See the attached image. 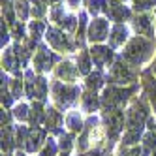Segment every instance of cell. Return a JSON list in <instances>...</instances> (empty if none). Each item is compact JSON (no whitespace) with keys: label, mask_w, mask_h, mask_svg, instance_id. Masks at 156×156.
<instances>
[{"label":"cell","mask_w":156,"mask_h":156,"mask_svg":"<svg viewBox=\"0 0 156 156\" xmlns=\"http://www.w3.org/2000/svg\"><path fill=\"white\" fill-rule=\"evenodd\" d=\"M25 25L23 23H15L13 27H12V34H13V38L15 40H25Z\"/></svg>","instance_id":"1f68e13d"},{"label":"cell","mask_w":156,"mask_h":156,"mask_svg":"<svg viewBox=\"0 0 156 156\" xmlns=\"http://www.w3.org/2000/svg\"><path fill=\"white\" fill-rule=\"evenodd\" d=\"M133 6H136L137 12H145V9H151L156 6V0H133Z\"/></svg>","instance_id":"4dcf8cb0"},{"label":"cell","mask_w":156,"mask_h":156,"mask_svg":"<svg viewBox=\"0 0 156 156\" xmlns=\"http://www.w3.org/2000/svg\"><path fill=\"white\" fill-rule=\"evenodd\" d=\"M45 40L53 49H57L60 53H72L75 49V43L70 40V36H66V32L57 27H47Z\"/></svg>","instance_id":"52a82bcc"},{"label":"cell","mask_w":156,"mask_h":156,"mask_svg":"<svg viewBox=\"0 0 156 156\" xmlns=\"http://www.w3.org/2000/svg\"><path fill=\"white\" fill-rule=\"evenodd\" d=\"M120 2H124V0H120Z\"/></svg>","instance_id":"d590c367"},{"label":"cell","mask_w":156,"mask_h":156,"mask_svg":"<svg viewBox=\"0 0 156 156\" xmlns=\"http://www.w3.org/2000/svg\"><path fill=\"white\" fill-rule=\"evenodd\" d=\"M77 70H79L81 75L92 73V58H90V53L87 49H81L79 57H77Z\"/></svg>","instance_id":"603a6c76"},{"label":"cell","mask_w":156,"mask_h":156,"mask_svg":"<svg viewBox=\"0 0 156 156\" xmlns=\"http://www.w3.org/2000/svg\"><path fill=\"white\" fill-rule=\"evenodd\" d=\"M45 115H47V109L43 107V102H32L28 126H43L45 124Z\"/></svg>","instance_id":"e0dca14e"},{"label":"cell","mask_w":156,"mask_h":156,"mask_svg":"<svg viewBox=\"0 0 156 156\" xmlns=\"http://www.w3.org/2000/svg\"><path fill=\"white\" fill-rule=\"evenodd\" d=\"M13 156H28V154H27V152H25V151H17V152H15V154H13Z\"/></svg>","instance_id":"d6a6232c"},{"label":"cell","mask_w":156,"mask_h":156,"mask_svg":"<svg viewBox=\"0 0 156 156\" xmlns=\"http://www.w3.org/2000/svg\"><path fill=\"white\" fill-rule=\"evenodd\" d=\"M55 75H57V79L62 81V83H73L77 79V75H79V70H77V66H73L70 60H64L57 66Z\"/></svg>","instance_id":"5bb4252c"},{"label":"cell","mask_w":156,"mask_h":156,"mask_svg":"<svg viewBox=\"0 0 156 156\" xmlns=\"http://www.w3.org/2000/svg\"><path fill=\"white\" fill-rule=\"evenodd\" d=\"M17 149L15 145V128L13 126H2V152L4 154H13Z\"/></svg>","instance_id":"d6986e66"},{"label":"cell","mask_w":156,"mask_h":156,"mask_svg":"<svg viewBox=\"0 0 156 156\" xmlns=\"http://www.w3.org/2000/svg\"><path fill=\"white\" fill-rule=\"evenodd\" d=\"M90 58H92V64L98 66V70H104V68H109L111 64L115 62V53L109 45H102V43H96V45L90 47Z\"/></svg>","instance_id":"9c48e42d"},{"label":"cell","mask_w":156,"mask_h":156,"mask_svg":"<svg viewBox=\"0 0 156 156\" xmlns=\"http://www.w3.org/2000/svg\"><path fill=\"white\" fill-rule=\"evenodd\" d=\"M85 87H87V90H100V88H105V77H104L102 70H96L92 73H88L87 79H85Z\"/></svg>","instance_id":"7402d4cb"},{"label":"cell","mask_w":156,"mask_h":156,"mask_svg":"<svg viewBox=\"0 0 156 156\" xmlns=\"http://www.w3.org/2000/svg\"><path fill=\"white\" fill-rule=\"evenodd\" d=\"M28 32H30V38L34 40H40L43 36V32H47V27L41 23V21H32L28 25Z\"/></svg>","instance_id":"83f0119b"},{"label":"cell","mask_w":156,"mask_h":156,"mask_svg":"<svg viewBox=\"0 0 156 156\" xmlns=\"http://www.w3.org/2000/svg\"><path fill=\"white\" fill-rule=\"evenodd\" d=\"M28 132H30V126H27V124H17L15 126V145H17V151H25V143H27V137H28Z\"/></svg>","instance_id":"d4e9b609"},{"label":"cell","mask_w":156,"mask_h":156,"mask_svg":"<svg viewBox=\"0 0 156 156\" xmlns=\"http://www.w3.org/2000/svg\"><path fill=\"white\" fill-rule=\"evenodd\" d=\"M152 73L156 75V60H154V64H152Z\"/></svg>","instance_id":"836d02e7"},{"label":"cell","mask_w":156,"mask_h":156,"mask_svg":"<svg viewBox=\"0 0 156 156\" xmlns=\"http://www.w3.org/2000/svg\"><path fill=\"white\" fill-rule=\"evenodd\" d=\"M58 152H60V149H58V141L55 139L53 136H49L47 141H45V145H43L41 151L38 152V156H58Z\"/></svg>","instance_id":"484cf974"},{"label":"cell","mask_w":156,"mask_h":156,"mask_svg":"<svg viewBox=\"0 0 156 156\" xmlns=\"http://www.w3.org/2000/svg\"><path fill=\"white\" fill-rule=\"evenodd\" d=\"M64 124H66V128H68V132L81 133L83 128H85V120H83L79 111H68V113L64 115Z\"/></svg>","instance_id":"ac0fdd59"},{"label":"cell","mask_w":156,"mask_h":156,"mask_svg":"<svg viewBox=\"0 0 156 156\" xmlns=\"http://www.w3.org/2000/svg\"><path fill=\"white\" fill-rule=\"evenodd\" d=\"M137 92V85L132 87H119V85H109L102 90V111L109 109H124L126 102Z\"/></svg>","instance_id":"7a4b0ae2"},{"label":"cell","mask_w":156,"mask_h":156,"mask_svg":"<svg viewBox=\"0 0 156 156\" xmlns=\"http://www.w3.org/2000/svg\"><path fill=\"white\" fill-rule=\"evenodd\" d=\"M100 107H102V100L96 94V90H87L81 94V109L87 115H94Z\"/></svg>","instance_id":"9a60e30c"},{"label":"cell","mask_w":156,"mask_h":156,"mask_svg":"<svg viewBox=\"0 0 156 156\" xmlns=\"http://www.w3.org/2000/svg\"><path fill=\"white\" fill-rule=\"evenodd\" d=\"M105 6H107V0H87V9L92 15H98L100 12L105 13Z\"/></svg>","instance_id":"f1b7e54d"},{"label":"cell","mask_w":156,"mask_h":156,"mask_svg":"<svg viewBox=\"0 0 156 156\" xmlns=\"http://www.w3.org/2000/svg\"><path fill=\"white\" fill-rule=\"evenodd\" d=\"M51 94H53V102L55 107L66 111L72 105H75V102H79L81 98V88L73 85V83H62V81H53L51 85Z\"/></svg>","instance_id":"277c9868"},{"label":"cell","mask_w":156,"mask_h":156,"mask_svg":"<svg viewBox=\"0 0 156 156\" xmlns=\"http://www.w3.org/2000/svg\"><path fill=\"white\" fill-rule=\"evenodd\" d=\"M152 51H154V41L151 38H147V36H133L132 40H128L124 51H122V55H120V58L136 68V66L145 64L152 57Z\"/></svg>","instance_id":"6da1fadb"},{"label":"cell","mask_w":156,"mask_h":156,"mask_svg":"<svg viewBox=\"0 0 156 156\" xmlns=\"http://www.w3.org/2000/svg\"><path fill=\"white\" fill-rule=\"evenodd\" d=\"M58 60V57L53 51H49L45 45H40L34 55V72L36 73H45L53 68V64Z\"/></svg>","instance_id":"8fae6325"},{"label":"cell","mask_w":156,"mask_h":156,"mask_svg":"<svg viewBox=\"0 0 156 156\" xmlns=\"http://www.w3.org/2000/svg\"><path fill=\"white\" fill-rule=\"evenodd\" d=\"M73 136H75V133H72V132H62L60 136H58V149H60L62 156H70L72 154L75 143H77Z\"/></svg>","instance_id":"44dd1931"},{"label":"cell","mask_w":156,"mask_h":156,"mask_svg":"<svg viewBox=\"0 0 156 156\" xmlns=\"http://www.w3.org/2000/svg\"><path fill=\"white\" fill-rule=\"evenodd\" d=\"M152 156H156V151H154V152H152Z\"/></svg>","instance_id":"e575fe53"},{"label":"cell","mask_w":156,"mask_h":156,"mask_svg":"<svg viewBox=\"0 0 156 156\" xmlns=\"http://www.w3.org/2000/svg\"><path fill=\"white\" fill-rule=\"evenodd\" d=\"M9 90H12L13 98L19 100V98H23L25 92V81H23V75H15L13 79H9Z\"/></svg>","instance_id":"4316f807"},{"label":"cell","mask_w":156,"mask_h":156,"mask_svg":"<svg viewBox=\"0 0 156 156\" xmlns=\"http://www.w3.org/2000/svg\"><path fill=\"white\" fill-rule=\"evenodd\" d=\"M137 79V72L133 70V66L124 62L120 57L109 66V73H107V81L109 85H119V87H126L130 83H136Z\"/></svg>","instance_id":"5b68a950"},{"label":"cell","mask_w":156,"mask_h":156,"mask_svg":"<svg viewBox=\"0 0 156 156\" xmlns=\"http://www.w3.org/2000/svg\"><path fill=\"white\" fill-rule=\"evenodd\" d=\"M15 12H17L19 21H25L28 17V4L25 2V0H17L15 2Z\"/></svg>","instance_id":"f546056e"},{"label":"cell","mask_w":156,"mask_h":156,"mask_svg":"<svg viewBox=\"0 0 156 156\" xmlns=\"http://www.w3.org/2000/svg\"><path fill=\"white\" fill-rule=\"evenodd\" d=\"M126 40H128V27L122 25V23H117L113 28H111V32H109V40H107L109 43H107V45L111 49H117L120 45H124Z\"/></svg>","instance_id":"2e32d148"},{"label":"cell","mask_w":156,"mask_h":156,"mask_svg":"<svg viewBox=\"0 0 156 156\" xmlns=\"http://www.w3.org/2000/svg\"><path fill=\"white\" fill-rule=\"evenodd\" d=\"M62 124H64V113L62 111L57 109L55 105L47 107V115H45V124H43V128L49 132V136H57L58 137L64 132Z\"/></svg>","instance_id":"7c38bea8"},{"label":"cell","mask_w":156,"mask_h":156,"mask_svg":"<svg viewBox=\"0 0 156 156\" xmlns=\"http://www.w3.org/2000/svg\"><path fill=\"white\" fill-rule=\"evenodd\" d=\"M117 156H120V154H117Z\"/></svg>","instance_id":"8d00e7d4"},{"label":"cell","mask_w":156,"mask_h":156,"mask_svg":"<svg viewBox=\"0 0 156 156\" xmlns=\"http://www.w3.org/2000/svg\"><path fill=\"white\" fill-rule=\"evenodd\" d=\"M47 130L41 128V126H30V132H28V137H27V143H25V152L27 154H34V152H40L41 147L45 145L47 141Z\"/></svg>","instance_id":"30bf717a"},{"label":"cell","mask_w":156,"mask_h":156,"mask_svg":"<svg viewBox=\"0 0 156 156\" xmlns=\"http://www.w3.org/2000/svg\"><path fill=\"white\" fill-rule=\"evenodd\" d=\"M133 30L137 32V36H152V25H151V19L141 13L137 15L136 19H133V23H132Z\"/></svg>","instance_id":"ffe728a7"},{"label":"cell","mask_w":156,"mask_h":156,"mask_svg":"<svg viewBox=\"0 0 156 156\" xmlns=\"http://www.w3.org/2000/svg\"><path fill=\"white\" fill-rule=\"evenodd\" d=\"M126 109H109L102 111V124L105 126V136H107V147L113 149V145L120 141L126 126Z\"/></svg>","instance_id":"3957f363"},{"label":"cell","mask_w":156,"mask_h":156,"mask_svg":"<svg viewBox=\"0 0 156 156\" xmlns=\"http://www.w3.org/2000/svg\"><path fill=\"white\" fill-rule=\"evenodd\" d=\"M47 81L43 75H36L32 70H27L25 72V92H27V98L32 100V102H45L47 100Z\"/></svg>","instance_id":"8992f818"},{"label":"cell","mask_w":156,"mask_h":156,"mask_svg":"<svg viewBox=\"0 0 156 156\" xmlns=\"http://www.w3.org/2000/svg\"><path fill=\"white\" fill-rule=\"evenodd\" d=\"M109 19L105 17H94L88 25V30H87V38L90 43H102L105 40H109Z\"/></svg>","instance_id":"ba28073f"},{"label":"cell","mask_w":156,"mask_h":156,"mask_svg":"<svg viewBox=\"0 0 156 156\" xmlns=\"http://www.w3.org/2000/svg\"><path fill=\"white\" fill-rule=\"evenodd\" d=\"M12 115H13L15 120H19V124H25V122H28V117H30V105L25 104V102L15 104Z\"/></svg>","instance_id":"cb8c5ba5"},{"label":"cell","mask_w":156,"mask_h":156,"mask_svg":"<svg viewBox=\"0 0 156 156\" xmlns=\"http://www.w3.org/2000/svg\"><path fill=\"white\" fill-rule=\"evenodd\" d=\"M105 15L109 21H115V23H124L132 17V12L124 6V2L120 0H107L105 6Z\"/></svg>","instance_id":"4fadbf2b"}]
</instances>
